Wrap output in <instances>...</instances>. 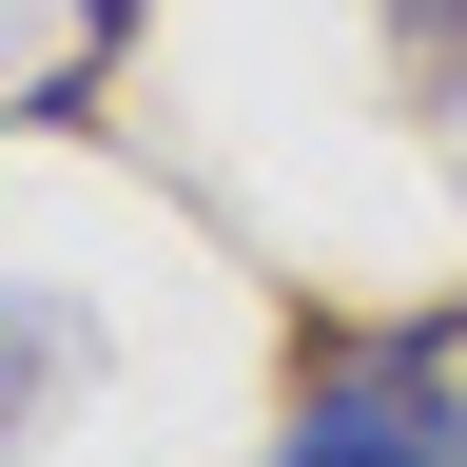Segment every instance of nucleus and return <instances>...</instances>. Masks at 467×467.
Wrapping results in <instances>:
<instances>
[{
    "label": "nucleus",
    "mask_w": 467,
    "mask_h": 467,
    "mask_svg": "<svg viewBox=\"0 0 467 467\" xmlns=\"http://www.w3.org/2000/svg\"><path fill=\"white\" fill-rule=\"evenodd\" d=\"M273 467H467V331H331Z\"/></svg>",
    "instance_id": "obj_1"
},
{
    "label": "nucleus",
    "mask_w": 467,
    "mask_h": 467,
    "mask_svg": "<svg viewBox=\"0 0 467 467\" xmlns=\"http://www.w3.org/2000/svg\"><path fill=\"white\" fill-rule=\"evenodd\" d=\"M137 39V0H0V117H78Z\"/></svg>",
    "instance_id": "obj_2"
},
{
    "label": "nucleus",
    "mask_w": 467,
    "mask_h": 467,
    "mask_svg": "<svg viewBox=\"0 0 467 467\" xmlns=\"http://www.w3.org/2000/svg\"><path fill=\"white\" fill-rule=\"evenodd\" d=\"M78 389H98V312L20 273V292H0V448H39V429H58Z\"/></svg>",
    "instance_id": "obj_3"
},
{
    "label": "nucleus",
    "mask_w": 467,
    "mask_h": 467,
    "mask_svg": "<svg viewBox=\"0 0 467 467\" xmlns=\"http://www.w3.org/2000/svg\"><path fill=\"white\" fill-rule=\"evenodd\" d=\"M409 39H429V58H448V78H467V0H409Z\"/></svg>",
    "instance_id": "obj_4"
}]
</instances>
